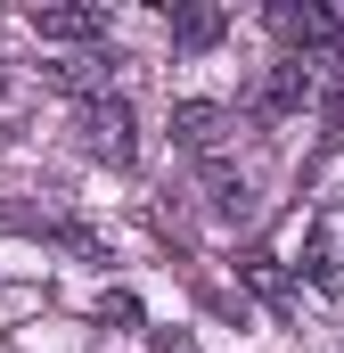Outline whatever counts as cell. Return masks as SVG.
<instances>
[{
  "label": "cell",
  "instance_id": "obj_1",
  "mask_svg": "<svg viewBox=\"0 0 344 353\" xmlns=\"http://www.w3.org/2000/svg\"><path fill=\"white\" fill-rule=\"evenodd\" d=\"M74 132H83V148L98 165H131L140 157V123H131V99H83V115H74Z\"/></svg>",
  "mask_w": 344,
  "mask_h": 353
},
{
  "label": "cell",
  "instance_id": "obj_2",
  "mask_svg": "<svg viewBox=\"0 0 344 353\" xmlns=\"http://www.w3.org/2000/svg\"><path fill=\"white\" fill-rule=\"evenodd\" d=\"M320 66H328V58H279V66L255 83V115H262V123H287V115H303V107L320 99Z\"/></svg>",
  "mask_w": 344,
  "mask_h": 353
},
{
  "label": "cell",
  "instance_id": "obj_3",
  "mask_svg": "<svg viewBox=\"0 0 344 353\" xmlns=\"http://www.w3.org/2000/svg\"><path fill=\"white\" fill-rule=\"evenodd\" d=\"M270 33H279L287 58H328L336 50V17L312 8V0H270Z\"/></svg>",
  "mask_w": 344,
  "mask_h": 353
},
{
  "label": "cell",
  "instance_id": "obj_4",
  "mask_svg": "<svg viewBox=\"0 0 344 353\" xmlns=\"http://www.w3.org/2000/svg\"><path fill=\"white\" fill-rule=\"evenodd\" d=\"M230 132H238V115H230L222 99H180V107H172V140H180L189 157H205V165H222Z\"/></svg>",
  "mask_w": 344,
  "mask_h": 353
},
{
  "label": "cell",
  "instance_id": "obj_5",
  "mask_svg": "<svg viewBox=\"0 0 344 353\" xmlns=\"http://www.w3.org/2000/svg\"><path fill=\"white\" fill-rule=\"evenodd\" d=\"M25 25L41 41H98L107 33V8L98 0H41V8H25Z\"/></svg>",
  "mask_w": 344,
  "mask_h": 353
},
{
  "label": "cell",
  "instance_id": "obj_6",
  "mask_svg": "<svg viewBox=\"0 0 344 353\" xmlns=\"http://www.w3.org/2000/svg\"><path fill=\"white\" fill-rule=\"evenodd\" d=\"M230 33V8H213V0H197V8H172V50H213Z\"/></svg>",
  "mask_w": 344,
  "mask_h": 353
},
{
  "label": "cell",
  "instance_id": "obj_7",
  "mask_svg": "<svg viewBox=\"0 0 344 353\" xmlns=\"http://www.w3.org/2000/svg\"><path fill=\"white\" fill-rule=\"evenodd\" d=\"M58 90H83V99H107V58L98 50H74V58H58V66H41Z\"/></svg>",
  "mask_w": 344,
  "mask_h": 353
},
{
  "label": "cell",
  "instance_id": "obj_8",
  "mask_svg": "<svg viewBox=\"0 0 344 353\" xmlns=\"http://www.w3.org/2000/svg\"><path fill=\"white\" fill-rule=\"evenodd\" d=\"M205 189H213V214H246V205H255V189L230 173V165H213V173H205Z\"/></svg>",
  "mask_w": 344,
  "mask_h": 353
},
{
  "label": "cell",
  "instance_id": "obj_9",
  "mask_svg": "<svg viewBox=\"0 0 344 353\" xmlns=\"http://www.w3.org/2000/svg\"><path fill=\"white\" fill-rule=\"evenodd\" d=\"M246 279H255L270 304H287V296H295V288H287V271H279V255H246Z\"/></svg>",
  "mask_w": 344,
  "mask_h": 353
},
{
  "label": "cell",
  "instance_id": "obj_10",
  "mask_svg": "<svg viewBox=\"0 0 344 353\" xmlns=\"http://www.w3.org/2000/svg\"><path fill=\"white\" fill-rule=\"evenodd\" d=\"M98 321H115V329H140V296H123V288H115V296H98Z\"/></svg>",
  "mask_w": 344,
  "mask_h": 353
},
{
  "label": "cell",
  "instance_id": "obj_11",
  "mask_svg": "<svg viewBox=\"0 0 344 353\" xmlns=\"http://www.w3.org/2000/svg\"><path fill=\"white\" fill-rule=\"evenodd\" d=\"M148 353H197L189 329H148Z\"/></svg>",
  "mask_w": 344,
  "mask_h": 353
}]
</instances>
